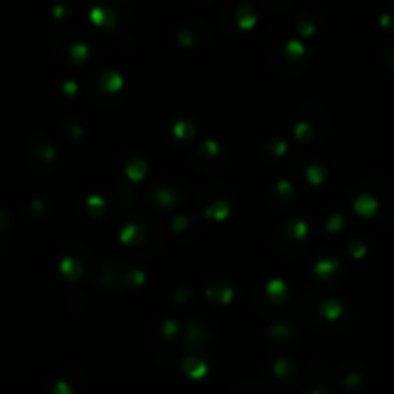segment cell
Masks as SVG:
<instances>
[{"mask_svg": "<svg viewBox=\"0 0 394 394\" xmlns=\"http://www.w3.org/2000/svg\"><path fill=\"white\" fill-rule=\"evenodd\" d=\"M381 25H383V27H393L394 18L393 16H383V18H381Z\"/></svg>", "mask_w": 394, "mask_h": 394, "instance_id": "6da1fadb", "label": "cell"}, {"mask_svg": "<svg viewBox=\"0 0 394 394\" xmlns=\"http://www.w3.org/2000/svg\"><path fill=\"white\" fill-rule=\"evenodd\" d=\"M393 64H394V56H393Z\"/></svg>", "mask_w": 394, "mask_h": 394, "instance_id": "7a4b0ae2", "label": "cell"}]
</instances>
